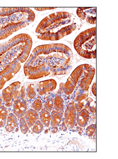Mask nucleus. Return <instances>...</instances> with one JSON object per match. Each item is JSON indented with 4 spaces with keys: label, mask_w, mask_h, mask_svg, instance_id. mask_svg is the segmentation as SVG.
<instances>
[{
    "label": "nucleus",
    "mask_w": 118,
    "mask_h": 159,
    "mask_svg": "<svg viewBox=\"0 0 118 159\" xmlns=\"http://www.w3.org/2000/svg\"><path fill=\"white\" fill-rule=\"evenodd\" d=\"M70 13L61 11L52 14L43 19L36 27L38 39L57 41L71 33L76 29Z\"/></svg>",
    "instance_id": "obj_1"
},
{
    "label": "nucleus",
    "mask_w": 118,
    "mask_h": 159,
    "mask_svg": "<svg viewBox=\"0 0 118 159\" xmlns=\"http://www.w3.org/2000/svg\"><path fill=\"white\" fill-rule=\"evenodd\" d=\"M35 16L29 8H0V40L31 24Z\"/></svg>",
    "instance_id": "obj_2"
},
{
    "label": "nucleus",
    "mask_w": 118,
    "mask_h": 159,
    "mask_svg": "<svg viewBox=\"0 0 118 159\" xmlns=\"http://www.w3.org/2000/svg\"><path fill=\"white\" fill-rule=\"evenodd\" d=\"M32 43L30 36L23 33L0 44V70L15 60L24 62L29 57Z\"/></svg>",
    "instance_id": "obj_3"
},
{
    "label": "nucleus",
    "mask_w": 118,
    "mask_h": 159,
    "mask_svg": "<svg viewBox=\"0 0 118 159\" xmlns=\"http://www.w3.org/2000/svg\"><path fill=\"white\" fill-rule=\"evenodd\" d=\"M74 47L78 53L86 59L96 57V27L81 32L74 42Z\"/></svg>",
    "instance_id": "obj_4"
},
{
    "label": "nucleus",
    "mask_w": 118,
    "mask_h": 159,
    "mask_svg": "<svg viewBox=\"0 0 118 159\" xmlns=\"http://www.w3.org/2000/svg\"><path fill=\"white\" fill-rule=\"evenodd\" d=\"M25 76L28 79H37L51 74L49 66L40 58L31 54L24 66Z\"/></svg>",
    "instance_id": "obj_5"
},
{
    "label": "nucleus",
    "mask_w": 118,
    "mask_h": 159,
    "mask_svg": "<svg viewBox=\"0 0 118 159\" xmlns=\"http://www.w3.org/2000/svg\"><path fill=\"white\" fill-rule=\"evenodd\" d=\"M87 64L81 65L73 71L64 85V93L70 95L78 87L82 82Z\"/></svg>",
    "instance_id": "obj_6"
},
{
    "label": "nucleus",
    "mask_w": 118,
    "mask_h": 159,
    "mask_svg": "<svg viewBox=\"0 0 118 159\" xmlns=\"http://www.w3.org/2000/svg\"><path fill=\"white\" fill-rule=\"evenodd\" d=\"M20 63L18 60H15L0 71V90L7 81L12 79L19 71L21 68Z\"/></svg>",
    "instance_id": "obj_7"
},
{
    "label": "nucleus",
    "mask_w": 118,
    "mask_h": 159,
    "mask_svg": "<svg viewBox=\"0 0 118 159\" xmlns=\"http://www.w3.org/2000/svg\"><path fill=\"white\" fill-rule=\"evenodd\" d=\"M21 83L19 81L14 82L9 86L4 89L2 92V97L5 103L11 102L17 96L18 90Z\"/></svg>",
    "instance_id": "obj_8"
},
{
    "label": "nucleus",
    "mask_w": 118,
    "mask_h": 159,
    "mask_svg": "<svg viewBox=\"0 0 118 159\" xmlns=\"http://www.w3.org/2000/svg\"><path fill=\"white\" fill-rule=\"evenodd\" d=\"M13 113L18 119L23 117L27 111V104L26 99L20 96L15 99L12 104Z\"/></svg>",
    "instance_id": "obj_9"
},
{
    "label": "nucleus",
    "mask_w": 118,
    "mask_h": 159,
    "mask_svg": "<svg viewBox=\"0 0 118 159\" xmlns=\"http://www.w3.org/2000/svg\"><path fill=\"white\" fill-rule=\"evenodd\" d=\"M76 111L74 103L69 104L64 111V121L68 128L73 129L76 123Z\"/></svg>",
    "instance_id": "obj_10"
},
{
    "label": "nucleus",
    "mask_w": 118,
    "mask_h": 159,
    "mask_svg": "<svg viewBox=\"0 0 118 159\" xmlns=\"http://www.w3.org/2000/svg\"><path fill=\"white\" fill-rule=\"evenodd\" d=\"M78 8L76 11L78 16L81 19H86V21L91 24L96 23V8Z\"/></svg>",
    "instance_id": "obj_11"
},
{
    "label": "nucleus",
    "mask_w": 118,
    "mask_h": 159,
    "mask_svg": "<svg viewBox=\"0 0 118 159\" xmlns=\"http://www.w3.org/2000/svg\"><path fill=\"white\" fill-rule=\"evenodd\" d=\"M57 83L54 79L41 81L38 83L36 87V92L38 95L42 96L48 92H52L56 89Z\"/></svg>",
    "instance_id": "obj_12"
},
{
    "label": "nucleus",
    "mask_w": 118,
    "mask_h": 159,
    "mask_svg": "<svg viewBox=\"0 0 118 159\" xmlns=\"http://www.w3.org/2000/svg\"><path fill=\"white\" fill-rule=\"evenodd\" d=\"M89 119V113L86 109H83L78 112L76 116V123L80 127L84 128L88 124Z\"/></svg>",
    "instance_id": "obj_13"
},
{
    "label": "nucleus",
    "mask_w": 118,
    "mask_h": 159,
    "mask_svg": "<svg viewBox=\"0 0 118 159\" xmlns=\"http://www.w3.org/2000/svg\"><path fill=\"white\" fill-rule=\"evenodd\" d=\"M24 118L28 125V127L31 128L34 123L39 120V114L37 111L33 109H29L27 110Z\"/></svg>",
    "instance_id": "obj_14"
},
{
    "label": "nucleus",
    "mask_w": 118,
    "mask_h": 159,
    "mask_svg": "<svg viewBox=\"0 0 118 159\" xmlns=\"http://www.w3.org/2000/svg\"><path fill=\"white\" fill-rule=\"evenodd\" d=\"M18 124V118L13 113H10L8 116L6 122V130L8 132H12L16 128Z\"/></svg>",
    "instance_id": "obj_15"
},
{
    "label": "nucleus",
    "mask_w": 118,
    "mask_h": 159,
    "mask_svg": "<svg viewBox=\"0 0 118 159\" xmlns=\"http://www.w3.org/2000/svg\"><path fill=\"white\" fill-rule=\"evenodd\" d=\"M63 113L52 110L51 113V120L50 125L52 127H57L61 124L63 120Z\"/></svg>",
    "instance_id": "obj_16"
},
{
    "label": "nucleus",
    "mask_w": 118,
    "mask_h": 159,
    "mask_svg": "<svg viewBox=\"0 0 118 159\" xmlns=\"http://www.w3.org/2000/svg\"><path fill=\"white\" fill-rule=\"evenodd\" d=\"M39 120L42 122L45 127H48L50 125L51 120V113L49 111L43 108L39 112Z\"/></svg>",
    "instance_id": "obj_17"
},
{
    "label": "nucleus",
    "mask_w": 118,
    "mask_h": 159,
    "mask_svg": "<svg viewBox=\"0 0 118 159\" xmlns=\"http://www.w3.org/2000/svg\"><path fill=\"white\" fill-rule=\"evenodd\" d=\"M64 102L63 99L60 96H57L54 99V110L59 112H64Z\"/></svg>",
    "instance_id": "obj_18"
},
{
    "label": "nucleus",
    "mask_w": 118,
    "mask_h": 159,
    "mask_svg": "<svg viewBox=\"0 0 118 159\" xmlns=\"http://www.w3.org/2000/svg\"><path fill=\"white\" fill-rule=\"evenodd\" d=\"M8 116V111L5 106H0V128L5 127Z\"/></svg>",
    "instance_id": "obj_19"
},
{
    "label": "nucleus",
    "mask_w": 118,
    "mask_h": 159,
    "mask_svg": "<svg viewBox=\"0 0 118 159\" xmlns=\"http://www.w3.org/2000/svg\"><path fill=\"white\" fill-rule=\"evenodd\" d=\"M26 98L30 100H33L36 97V93L32 84H30L25 89Z\"/></svg>",
    "instance_id": "obj_20"
},
{
    "label": "nucleus",
    "mask_w": 118,
    "mask_h": 159,
    "mask_svg": "<svg viewBox=\"0 0 118 159\" xmlns=\"http://www.w3.org/2000/svg\"><path fill=\"white\" fill-rule=\"evenodd\" d=\"M32 130L34 133L40 134L44 129V125L39 120H38L32 126Z\"/></svg>",
    "instance_id": "obj_21"
},
{
    "label": "nucleus",
    "mask_w": 118,
    "mask_h": 159,
    "mask_svg": "<svg viewBox=\"0 0 118 159\" xmlns=\"http://www.w3.org/2000/svg\"><path fill=\"white\" fill-rule=\"evenodd\" d=\"M31 107L33 110L39 112L43 109V103L40 99H36L31 104Z\"/></svg>",
    "instance_id": "obj_22"
},
{
    "label": "nucleus",
    "mask_w": 118,
    "mask_h": 159,
    "mask_svg": "<svg viewBox=\"0 0 118 159\" xmlns=\"http://www.w3.org/2000/svg\"><path fill=\"white\" fill-rule=\"evenodd\" d=\"M19 125L21 132L23 134H26L29 130V127L25 121L24 117L19 119Z\"/></svg>",
    "instance_id": "obj_23"
},
{
    "label": "nucleus",
    "mask_w": 118,
    "mask_h": 159,
    "mask_svg": "<svg viewBox=\"0 0 118 159\" xmlns=\"http://www.w3.org/2000/svg\"><path fill=\"white\" fill-rule=\"evenodd\" d=\"M44 108L49 112H52L54 109V99L52 97H48L44 105Z\"/></svg>",
    "instance_id": "obj_24"
},
{
    "label": "nucleus",
    "mask_w": 118,
    "mask_h": 159,
    "mask_svg": "<svg viewBox=\"0 0 118 159\" xmlns=\"http://www.w3.org/2000/svg\"><path fill=\"white\" fill-rule=\"evenodd\" d=\"M96 130V125L95 124L90 125L85 129V134L89 137L93 136Z\"/></svg>",
    "instance_id": "obj_25"
},
{
    "label": "nucleus",
    "mask_w": 118,
    "mask_h": 159,
    "mask_svg": "<svg viewBox=\"0 0 118 159\" xmlns=\"http://www.w3.org/2000/svg\"><path fill=\"white\" fill-rule=\"evenodd\" d=\"M88 97V93H79L75 98V102H81Z\"/></svg>",
    "instance_id": "obj_26"
},
{
    "label": "nucleus",
    "mask_w": 118,
    "mask_h": 159,
    "mask_svg": "<svg viewBox=\"0 0 118 159\" xmlns=\"http://www.w3.org/2000/svg\"><path fill=\"white\" fill-rule=\"evenodd\" d=\"M74 104L75 110L77 112H79V111L82 110L84 107V103L82 102H76Z\"/></svg>",
    "instance_id": "obj_27"
},
{
    "label": "nucleus",
    "mask_w": 118,
    "mask_h": 159,
    "mask_svg": "<svg viewBox=\"0 0 118 159\" xmlns=\"http://www.w3.org/2000/svg\"><path fill=\"white\" fill-rule=\"evenodd\" d=\"M56 8H35L34 9L38 11H43L55 9Z\"/></svg>",
    "instance_id": "obj_28"
},
{
    "label": "nucleus",
    "mask_w": 118,
    "mask_h": 159,
    "mask_svg": "<svg viewBox=\"0 0 118 159\" xmlns=\"http://www.w3.org/2000/svg\"><path fill=\"white\" fill-rule=\"evenodd\" d=\"M92 92L93 94L95 96V97L96 96V82H94V84H93V86L92 87Z\"/></svg>",
    "instance_id": "obj_29"
},
{
    "label": "nucleus",
    "mask_w": 118,
    "mask_h": 159,
    "mask_svg": "<svg viewBox=\"0 0 118 159\" xmlns=\"http://www.w3.org/2000/svg\"><path fill=\"white\" fill-rule=\"evenodd\" d=\"M88 108H89V111H90L91 112L94 113H95L96 112V106H89Z\"/></svg>",
    "instance_id": "obj_30"
},
{
    "label": "nucleus",
    "mask_w": 118,
    "mask_h": 159,
    "mask_svg": "<svg viewBox=\"0 0 118 159\" xmlns=\"http://www.w3.org/2000/svg\"><path fill=\"white\" fill-rule=\"evenodd\" d=\"M61 127L62 130L63 131H66L67 130L68 128L67 127L66 125V123H65L64 120L63 122L62 123Z\"/></svg>",
    "instance_id": "obj_31"
},
{
    "label": "nucleus",
    "mask_w": 118,
    "mask_h": 159,
    "mask_svg": "<svg viewBox=\"0 0 118 159\" xmlns=\"http://www.w3.org/2000/svg\"><path fill=\"white\" fill-rule=\"evenodd\" d=\"M58 130V128L57 126V127H52V129H51V131L52 133H57Z\"/></svg>",
    "instance_id": "obj_32"
},
{
    "label": "nucleus",
    "mask_w": 118,
    "mask_h": 159,
    "mask_svg": "<svg viewBox=\"0 0 118 159\" xmlns=\"http://www.w3.org/2000/svg\"><path fill=\"white\" fill-rule=\"evenodd\" d=\"M5 106L7 108H11V107H12V104L11 102H9L5 103Z\"/></svg>",
    "instance_id": "obj_33"
},
{
    "label": "nucleus",
    "mask_w": 118,
    "mask_h": 159,
    "mask_svg": "<svg viewBox=\"0 0 118 159\" xmlns=\"http://www.w3.org/2000/svg\"><path fill=\"white\" fill-rule=\"evenodd\" d=\"M76 130L77 131H82L83 129L82 127H80V126H77L76 127Z\"/></svg>",
    "instance_id": "obj_34"
},
{
    "label": "nucleus",
    "mask_w": 118,
    "mask_h": 159,
    "mask_svg": "<svg viewBox=\"0 0 118 159\" xmlns=\"http://www.w3.org/2000/svg\"><path fill=\"white\" fill-rule=\"evenodd\" d=\"M3 102V101L2 98V95H0V106L2 105Z\"/></svg>",
    "instance_id": "obj_35"
}]
</instances>
